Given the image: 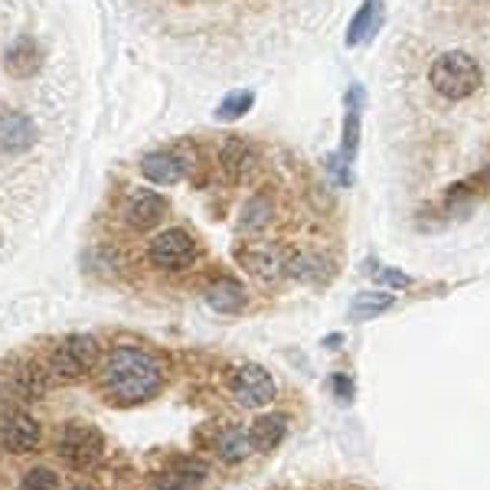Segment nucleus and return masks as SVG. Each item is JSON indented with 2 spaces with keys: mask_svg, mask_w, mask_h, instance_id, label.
<instances>
[{
  "mask_svg": "<svg viewBox=\"0 0 490 490\" xmlns=\"http://www.w3.org/2000/svg\"><path fill=\"white\" fill-rule=\"evenodd\" d=\"M98 386L111 405H141L154 399L164 386V366L154 353L141 347H115L102 363Z\"/></svg>",
  "mask_w": 490,
  "mask_h": 490,
  "instance_id": "obj_1",
  "label": "nucleus"
},
{
  "mask_svg": "<svg viewBox=\"0 0 490 490\" xmlns=\"http://www.w3.org/2000/svg\"><path fill=\"white\" fill-rule=\"evenodd\" d=\"M98 360H102V347L92 333H73L53 347L46 370L56 383H79L86 376L96 373Z\"/></svg>",
  "mask_w": 490,
  "mask_h": 490,
  "instance_id": "obj_2",
  "label": "nucleus"
},
{
  "mask_svg": "<svg viewBox=\"0 0 490 490\" xmlns=\"http://www.w3.org/2000/svg\"><path fill=\"white\" fill-rule=\"evenodd\" d=\"M56 455L69 471H92L105 455V435L88 422H69L56 435Z\"/></svg>",
  "mask_w": 490,
  "mask_h": 490,
  "instance_id": "obj_3",
  "label": "nucleus"
},
{
  "mask_svg": "<svg viewBox=\"0 0 490 490\" xmlns=\"http://www.w3.org/2000/svg\"><path fill=\"white\" fill-rule=\"evenodd\" d=\"M428 82H432V88H435L438 96L458 102V98H468L471 92L480 86V69L468 53L451 50V53H441L435 63H432Z\"/></svg>",
  "mask_w": 490,
  "mask_h": 490,
  "instance_id": "obj_4",
  "label": "nucleus"
},
{
  "mask_svg": "<svg viewBox=\"0 0 490 490\" xmlns=\"http://www.w3.org/2000/svg\"><path fill=\"white\" fill-rule=\"evenodd\" d=\"M196 258H200V245L180 226L157 233L148 245V262L157 272H187Z\"/></svg>",
  "mask_w": 490,
  "mask_h": 490,
  "instance_id": "obj_5",
  "label": "nucleus"
},
{
  "mask_svg": "<svg viewBox=\"0 0 490 490\" xmlns=\"http://www.w3.org/2000/svg\"><path fill=\"white\" fill-rule=\"evenodd\" d=\"M40 445H43L40 422L20 405H7L0 412V448L7 455H30V451H40Z\"/></svg>",
  "mask_w": 490,
  "mask_h": 490,
  "instance_id": "obj_6",
  "label": "nucleus"
},
{
  "mask_svg": "<svg viewBox=\"0 0 490 490\" xmlns=\"http://www.w3.org/2000/svg\"><path fill=\"white\" fill-rule=\"evenodd\" d=\"M229 389H233V399L242 405V409H265V405L278 395L272 373H268L265 366H258V363H242L233 373Z\"/></svg>",
  "mask_w": 490,
  "mask_h": 490,
  "instance_id": "obj_7",
  "label": "nucleus"
},
{
  "mask_svg": "<svg viewBox=\"0 0 490 490\" xmlns=\"http://www.w3.org/2000/svg\"><path fill=\"white\" fill-rule=\"evenodd\" d=\"M285 256L288 252H281L275 242H262V239L235 245V262L252 278L265 281V285H272V281H278V278L285 275Z\"/></svg>",
  "mask_w": 490,
  "mask_h": 490,
  "instance_id": "obj_8",
  "label": "nucleus"
},
{
  "mask_svg": "<svg viewBox=\"0 0 490 490\" xmlns=\"http://www.w3.org/2000/svg\"><path fill=\"white\" fill-rule=\"evenodd\" d=\"M206 478H210V468L200 458L180 455L150 478V490H200Z\"/></svg>",
  "mask_w": 490,
  "mask_h": 490,
  "instance_id": "obj_9",
  "label": "nucleus"
},
{
  "mask_svg": "<svg viewBox=\"0 0 490 490\" xmlns=\"http://www.w3.org/2000/svg\"><path fill=\"white\" fill-rule=\"evenodd\" d=\"M167 216V200L160 196L157 190H134L125 203V223L134 229V233H150L157 229Z\"/></svg>",
  "mask_w": 490,
  "mask_h": 490,
  "instance_id": "obj_10",
  "label": "nucleus"
},
{
  "mask_svg": "<svg viewBox=\"0 0 490 490\" xmlns=\"http://www.w3.org/2000/svg\"><path fill=\"white\" fill-rule=\"evenodd\" d=\"M40 131L23 111H0V154H27L36 144Z\"/></svg>",
  "mask_w": 490,
  "mask_h": 490,
  "instance_id": "obj_11",
  "label": "nucleus"
},
{
  "mask_svg": "<svg viewBox=\"0 0 490 490\" xmlns=\"http://www.w3.org/2000/svg\"><path fill=\"white\" fill-rule=\"evenodd\" d=\"M256 164L258 154L245 138H226L219 144V171H223L226 180H245L256 171Z\"/></svg>",
  "mask_w": 490,
  "mask_h": 490,
  "instance_id": "obj_12",
  "label": "nucleus"
},
{
  "mask_svg": "<svg viewBox=\"0 0 490 490\" xmlns=\"http://www.w3.org/2000/svg\"><path fill=\"white\" fill-rule=\"evenodd\" d=\"M4 69L17 79H30L43 69V46L33 36H17L7 50H4Z\"/></svg>",
  "mask_w": 490,
  "mask_h": 490,
  "instance_id": "obj_13",
  "label": "nucleus"
},
{
  "mask_svg": "<svg viewBox=\"0 0 490 490\" xmlns=\"http://www.w3.org/2000/svg\"><path fill=\"white\" fill-rule=\"evenodd\" d=\"M141 173H144L150 183H157V187H173V183L183 180L187 160H183L180 154H173V150H154V154H144V157H141Z\"/></svg>",
  "mask_w": 490,
  "mask_h": 490,
  "instance_id": "obj_14",
  "label": "nucleus"
},
{
  "mask_svg": "<svg viewBox=\"0 0 490 490\" xmlns=\"http://www.w3.org/2000/svg\"><path fill=\"white\" fill-rule=\"evenodd\" d=\"M285 275L295 278V281H327L331 275V262L320 256V252H310V249H295L285 256Z\"/></svg>",
  "mask_w": 490,
  "mask_h": 490,
  "instance_id": "obj_15",
  "label": "nucleus"
},
{
  "mask_svg": "<svg viewBox=\"0 0 490 490\" xmlns=\"http://www.w3.org/2000/svg\"><path fill=\"white\" fill-rule=\"evenodd\" d=\"M206 304L216 314H239L249 304V295H245V288L235 278H216V281L206 285Z\"/></svg>",
  "mask_w": 490,
  "mask_h": 490,
  "instance_id": "obj_16",
  "label": "nucleus"
},
{
  "mask_svg": "<svg viewBox=\"0 0 490 490\" xmlns=\"http://www.w3.org/2000/svg\"><path fill=\"white\" fill-rule=\"evenodd\" d=\"M213 451L216 458L223 464H242L256 448H252V438H249V428H239V425H229L223 428L219 435L213 438Z\"/></svg>",
  "mask_w": 490,
  "mask_h": 490,
  "instance_id": "obj_17",
  "label": "nucleus"
},
{
  "mask_svg": "<svg viewBox=\"0 0 490 490\" xmlns=\"http://www.w3.org/2000/svg\"><path fill=\"white\" fill-rule=\"evenodd\" d=\"M285 435H288V416H281V412H265L249 428V438H252L256 451H275L285 441Z\"/></svg>",
  "mask_w": 490,
  "mask_h": 490,
  "instance_id": "obj_18",
  "label": "nucleus"
},
{
  "mask_svg": "<svg viewBox=\"0 0 490 490\" xmlns=\"http://www.w3.org/2000/svg\"><path fill=\"white\" fill-rule=\"evenodd\" d=\"M379 27H383V0H363V7L356 11L350 30H347V46L370 43Z\"/></svg>",
  "mask_w": 490,
  "mask_h": 490,
  "instance_id": "obj_19",
  "label": "nucleus"
},
{
  "mask_svg": "<svg viewBox=\"0 0 490 490\" xmlns=\"http://www.w3.org/2000/svg\"><path fill=\"white\" fill-rule=\"evenodd\" d=\"M275 219V200L268 193H256L239 213V233H262Z\"/></svg>",
  "mask_w": 490,
  "mask_h": 490,
  "instance_id": "obj_20",
  "label": "nucleus"
},
{
  "mask_svg": "<svg viewBox=\"0 0 490 490\" xmlns=\"http://www.w3.org/2000/svg\"><path fill=\"white\" fill-rule=\"evenodd\" d=\"M360 88L353 86L350 96H347V118H343V154L341 157L350 160L356 154V144H360Z\"/></svg>",
  "mask_w": 490,
  "mask_h": 490,
  "instance_id": "obj_21",
  "label": "nucleus"
},
{
  "mask_svg": "<svg viewBox=\"0 0 490 490\" xmlns=\"http://www.w3.org/2000/svg\"><path fill=\"white\" fill-rule=\"evenodd\" d=\"M393 304H395V298L393 295H386V291H363V295L353 298L350 318L353 320H373V318H379V314H386Z\"/></svg>",
  "mask_w": 490,
  "mask_h": 490,
  "instance_id": "obj_22",
  "label": "nucleus"
},
{
  "mask_svg": "<svg viewBox=\"0 0 490 490\" xmlns=\"http://www.w3.org/2000/svg\"><path fill=\"white\" fill-rule=\"evenodd\" d=\"M256 105V96L252 92H229V96L219 102V108H216V121H235V118H242L249 108Z\"/></svg>",
  "mask_w": 490,
  "mask_h": 490,
  "instance_id": "obj_23",
  "label": "nucleus"
},
{
  "mask_svg": "<svg viewBox=\"0 0 490 490\" xmlns=\"http://www.w3.org/2000/svg\"><path fill=\"white\" fill-rule=\"evenodd\" d=\"M20 490H63V480L53 468L46 464H36L20 478Z\"/></svg>",
  "mask_w": 490,
  "mask_h": 490,
  "instance_id": "obj_24",
  "label": "nucleus"
},
{
  "mask_svg": "<svg viewBox=\"0 0 490 490\" xmlns=\"http://www.w3.org/2000/svg\"><path fill=\"white\" fill-rule=\"evenodd\" d=\"M376 281H386V285H395V288H409L412 278L399 272V268H376Z\"/></svg>",
  "mask_w": 490,
  "mask_h": 490,
  "instance_id": "obj_25",
  "label": "nucleus"
},
{
  "mask_svg": "<svg viewBox=\"0 0 490 490\" xmlns=\"http://www.w3.org/2000/svg\"><path fill=\"white\" fill-rule=\"evenodd\" d=\"M331 383H333V395H337L341 402H353V383H350V376L337 373Z\"/></svg>",
  "mask_w": 490,
  "mask_h": 490,
  "instance_id": "obj_26",
  "label": "nucleus"
},
{
  "mask_svg": "<svg viewBox=\"0 0 490 490\" xmlns=\"http://www.w3.org/2000/svg\"><path fill=\"white\" fill-rule=\"evenodd\" d=\"M75 490H96V487H75Z\"/></svg>",
  "mask_w": 490,
  "mask_h": 490,
  "instance_id": "obj_27",
  "label": "nucleus"
}]
</instances>
